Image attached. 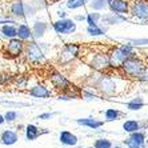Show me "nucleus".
Returning <instances> with one entry per match:
<instances>
[{"instance_id": "obj_25", "label": "nucleus", "mask_w": 148, "mask_h": 148, "mask_svg": "<svg viewBox=\"0 0 148 148\" xmlns=\"http://www.w3.org/2000/svg\"><path fill=\"white\" fill-rule=\"evenodd\" d=\"M104 116H106V120L114 121V120H117V119L121 116V112L115 110V108H108V110L104 112Z\"/></svg>"}, {"instance_id": "obj_23", "label": "nucleus", "mask_w": 148, "mask_h": 148, "mask_svg": "<svg viewBox=\"0 0 148 148\" xmlns=\"http://www.w3.org/2000/svg\"><path fill=\"white\" fill-rule=\"evenodd\" d=\"M123 130L128 134H132V132L140 131L141 130V123L138 120H125L123 124Z\"/></svg>"}, {"instance_id": "obj_39", "label": "nucleus", "mask_w": 148, "mask_h": 148, "mask_svg": "<svg viewBox=\"0 0 148 148\" xmlns=\"http://www.w3.org/2000/svg\"><path fill=\"white\" fill-rule=\"evenodd\" d=\"M4 121H5V119H4V116H3V115H0V125H1V124H3Z\"/></svg>"}, {"instance_id": "obj_1", "label": "nucleus", "mask_w": 148, "mask_h": 148, "mask_svg": "<svg viewBox=\"0 0 148 148\" xmlns=\"http://www.w3.org/2000/svg\"><path fill=\"white\" fill-rule=\"evenodd\" d=\"M121 75H111L108 72H99V75H90L87 77V84H90L92 88L99 91L104 96H114L119 93V88H127V84H121L120 83L125 82Z\"/></svg>"}, {"instance_id": "obj_12", "label": "nucleus", "mask_w": 148, "mask_h": 148, "mask_svg": "<svg viewBox=\"0 0 148 148\" xmlns=\"http://www.w3.org/2000/svg\"><path fill=\"white\" fill-rule=\"evenodd\" d=\"M124 144L128 148H145V134L141 131L132 132L124 140Z\"/></svg>"}, {"instance_id": "obj_3", "label": "nucleus", "mask_w": 148, "mask_h": 148, "mask_svg": "<svg viewBox=\"0 0 148 148\" xmlns=\"http://www.w3.org/2000/svg\"><path fill=\"white\" fill-rule=\"evenodd\" d=\"M132 55H135L134 52V44H121L119 47H114L110 49V63H111V69L117 72L120 67L123 66V63L130 59Z\"/></svg>"}, {"instance_id": "obj_5", "label": "nucleus", "mask_w": 148, "mask_h": 148, "mask_svg": "<svg viewBox=\"0 0 148 148\" xmlns=\"http://www.w3.org/2000/svg\"><path fill=\"white\" fill-rule=\"evenodd\" d=\"M82 47L79 44H75V43H68L63 47V49L59 53V63L60 64H69L72 63L75 59H77L80 56V52H82Z\"/></svg>"}, {"instance_id": "obj_14", "label": "nucleus", "mask_w": 148, "mask_h": 148, "mask_svg": "<svg viewBox=\"0 0 148 148\" xmlns=\"http://www.w3.org/2000/svg\"><path fill=\"white\" fill-rule=\"evenodd\" d=\"M51 91L44 86V84H36L29 90V95L36 99H48L51 96Z\"/></svg>"}, {"instance_id": "obj_22", "label": "nucleus", "mask_w": 148, "mask_h": 148, "mask_svg": "<svg viewBox=\"0 0 148 148\" xmlns=\"http://www.w3.org/2000/svg\"><path fill=\"white\" fill-rule=\"evenodd\" d=\"M1 35L7 39H14L17 38V27H15L14 24H4L1 25V29H0Z\"/></svg>"}, {"instance_id": "obj_11", "label": "nucleus", "mask_w": 148, "mask_h": 148, "mask_svg": "<svg viewBox=\"0 0 148 148\" xmlns=\"http://www.w3.org/2000/svg\"><path fill=\"white\" fill-rule=\"evenodd\" d=\"M25 49V44L24 40H21L19 38H14L8 40L7 44V55L11 56V58H17L20 56Z\"/></svg>"}, {"instance_id": "obj_31", "label": "nucleus", "mask_w": 148, "mask_h": 148, "mask_svg": "<svg viewBox=\"0 0 148 148\" xmlns=\"http://www.w3.org/2000/svg\"><path fill=\"white\" fill-rule=\"evenodd\" d=\"M27 82H28V79L25 76H17L16 79H15V86L17 88H25L27 87Z\"/></svg>"}, {"instance_id": "obj_7", "label": "nucleus", "mask_w": 148, "mask_h": 148, "mask_svg": "<svg viewBox=\"0 0 148 148\" xmlns=\"http://www.w3.org/2000/svg\"><path fill=\"white\" fill-rule=\"evenodd\" d=\"M24 53L29 63L38 64V63L44 62V52L41 49V45L35 43V41H29L28 44H25Z\"/></svg>"}, {"instance_id": "obj_10", "label": "nucleus", "mask_w": 148, "mask_h": 148, "mask_svg": "<svg viewBox=\"0 0 148 148\" xmlns=\"http://www.w3.org/2000/svg\"><path fill=\"white\" fill-rule=\"evenodd\" d=\"M53 29L60 35H69L76 32V23L72 19H60V20L53 23Z\"/></svg>"}, {"instance_id": "obj_36", "label": "nucleus", "mask_w": 148, "mask_h": 148, "mask_svg": "<svg viewBox=\"0 0 148 148\" xmlns=\"http://www.w3.org/2000/svg\"><path fill=\"white\" fill-rule=\"evenodd\" d=\"M53 116L52 114H49V112H45V114H40L38 116L39 120H48V119H51V117Z\"/></svg>"}, {"instance_id": "obj_4", "label": "nucleus", "mask_w": 148, "mask_h": 148, "mask_svg": "<svg viewBox=\"0 0 148 148\" xmlns=\"http://www.w3.org/2000/svg\"><path fill=\"white\" fill-rule=\"evenodd\" d=\"M147 67V63L138 55H132L130 59H127L123 63V66L120 67L119 72L121 76H124L125 79H134L136 80L140 72Z\"/></svg>"}, {"instance_id": "obj_21", "label": "nucleus", "mask_w": 148, "mask_h": 148, "mask_svg": "<svg viewBox=\"0 0 148 148\" xmlns=\"http://www.w3.org/2000/svg\"><path fill=\"white\" fill-rule=\"evenodd\" d=\"M17 38L21 40H31L32 36V28H29L27 24H20L17 27Z\"/></svg>"}, {"instance_id": "obj_15", "label": "nucleus", "mask_w": 148, "mask_h": 148, "mask_svg": "<svg viewBox=\"0 0 148 148\" xmlns=\"http://www.w3.org/2000/svg\"><path fill=\"white\" fill-rule=\"evenodd\" d=\"M59 140H60V143H62L63 145H67V147H75V145L77 144L79 139H77V136H76L75 134H72V132L62 131L60 135H59Z\"/></svg>"}, {"instance_id": "obj_2", "label": "nucleus", "mask_w": 148, "mask_h": 148, "mask_svg": "<svg viewBox=\"0 0 148 148\" xmlns=\"http://www.w3.org/2000/svg\"><path fill=\"white\" fill-rule=\"evenodd\" d=\"M83 62L96 72H112L110 63V51H104L103 48L93 49L92 52L86 53Z\"/></svg>"}, {"instance_id": "obj_44", "label": "nucleus", "mask_w": 148, "mask_h": 148, "mask_svg": "<svg viewBox=\"0 0 148 148\" xmlns=\"http://www.w3.org/2000/svg\"><path fill=\"white\" fill-rule=\"evenodd\" d=\"M0 15H1V10H0Z\"/></svg>"}, {"instance_id": "obj_30", "label": "nucleus", "mask_w": 148, "mask_h": 148, "mask_svg": "<svg viewBox=\"0 0 148 148\" xmlns=\"http://www.w3.org/2000/svg\"><path fill=\"white\" fill-rule=\"evenodd\" d=\"M111 140L108 139H97L95 143H93V148H111Z\"/></svg>"}, {"instance_id": "obj_9", "label": "nucleus", "mask_w": 148, "mask_h": 148, "mask_svg": "<svg viewBox=\"0 0 148 148\" xmlns=\"http://www.w3.org/2000/svg\"><path fill=\"white\" fill-rule=\"evenodd\" d=\"M130 14L141 21H148V0H134V1H131Z\"/></svg>"}, {"instance_id": "obj_35", "label": "nucleus", "mask_w": 148, "mask_h": 148, "mask_svg": "<svg viewBox=\"0 0 148 148\" xmlns=\"http://www.w3.org/2000/svg\"><path fill=\"white\" fill-rule=\"evenodd\" d=\"M82 96L84 97V99H95V97H97L95 93L90 92V91H83V92H82Z\"/></svg>"}, {"instance_id": "obj_6", "label": "nucleus", "mask_w": 148, "mask_h": 148, "mask_svg": "<svg viewBox=\"0 0 148 148\" xmlns=\"http://www.w3.org/2000/svg\"><path fill=\"white\" fill-rule=\"evenodd\" d=\"M48 79H49V82H51L52 87H53L55 90L60 91V92H67L68 90H71V88L75 87L62 72H59L56 69H52L51 72H49Z\"/></svg>"}, {"instance_id": "obj_20", "label": "nucleus", "mask_w": 148, "mask_h": 148, "mask_svg": "<svg viewBox=\"0 0 148 148\" xmlns=\"http://www.w3.org/2000/svg\"><path fill=\"white\" fill-rule=\"evenodd\" d=\"M40 135H41L40 128H38L35 124H28L27 127H25V138H27V140L34 141V140H36Z\"/></svg>"}, {"instance_id": "obj_32", "label": "nucleus", "mask_w": 148, "mask_h": 148, "mask_svg": "<svg viewBox=\"0 0 148 148\" xmlns=\"http://www.w3.org/2000/svg\"><path fill=\"white\" fill-rule=\"evenodd\" d=\"M4 119L8 123H12V121H15L17 119V112L16 111H7L5 115H4Z\"/></svg>"}, {"instance_id": "obj_27", "label": "nucleus", "mask_w": 148, "mask_h": 148, "mask_svg": "<svg viewBox=\"0 0 148 148\" xmlns=\"http://www.w3.org/2000/svg\"><path fill=\"white\" fill-rule=\"evenodd\" d=\"M101 20V15L99 12H91L87 15V23L88 25H99V21Z\"/></svg>"}, {"instance_id": "obj_16", "label": "nucleus", "mask_w": 148, "mask_h": 148, "mask_svg": "<svg viewBox=\"0 0 148 148\" xmlns=\"http://www.w3.org/2000/svg\"><path fill=\"white\" fill-rule=\"evenodd\" d=\"M17 140H19V136L12 130H5V131H3L1 135H0V141L4 145H14Z\"/></svg>"}, {"instance_id": "obj_43", "label": "nucleus", "mask_w": 148, "mask_h": 148, "mask_svg": "<svg viewBox=\"0 0 148 148\" xmlns=\"http://www.w3.org/2000/svg\"><path fill=\"white\" fill-rule=\"evenodd\" d=\"M52 1H58V0H52Z\"/></svg>"}, {"instance_id": "obj_40", "label": "nucleus", "mask_w": 148, "mask_h": 148, "mask_svg": "<svg viewBox=\"0 0 148 148\" xmlns=\"http://www.w3.org/2000/svg\"><path fill=\"white\" fill-rule=\"evenodd\" d=\"M111 148H121V147H120V145H112Z\"/></svg>"}, {"instance_id": "obj_38", "label": "nucleus", "mask_w": 148, "mask_h": 148, "mask_svg": "<svg viewBox=\"0 0 148 148\" xmlns=\"http://www.w3.org/2000/svg\"><path fill=\"white\" fill-rule=\"evenodd\" d=\"M75 20H77V21H84V20H87V16H84V15H77V16L75 17Z\"/></svg>"}, {"instance_id": "obj_18", "label": "nucleus", "mask_w": 148, "mask_h": 148, "mask_svg": "<svg viewBox=\"0 0 148 148\" xmlns=\"http://www.w3.org/2000/svg\"><path fill=\"white\" fill-rule=\"evenodd\" d=\"M76 123L79 124V125H83V127H87V128H91V130H97L103 125V121L100 120H96V119H93V117H84V119H77Z\"/></svg>"}, {"instance_id": "obj_29", "label": "nucleus", "mask_w": 148, "mask_h": 148, "mask_svg": "<svg viewBox=\"0 0 148 148\" xmlns=\"http://www.w3.org/2000/svg\"><path fill=\"white\" fill-rule=\"evenodd\" d=\"M87 3V0H68L66 3L68 10H77V8L83 7Z\"/></svg>"}, {"instance_id": "obj_34", "label": "nucleus", "mask_w": 148, "mask_h": 148, "mask_svg": "<svg viewBox=\"0 0 148 148\" xmlns=\"http://www.w3.org/2000/svg\"><path fill=\"white\" fill-rule=\"evenodd\" d=\"M130 43L134 44V47H141V45H148V39H132Z\"/></svg>"}, {"instance_id": "obj_41", "label": "nucleus", "mask_w": 148, "mask_h": 148, "mask_svg": "<svg viewBox=\"0 0 148 148\" xmlns=\"http://www.w3.org/2000/svg\"><path fill=\"white\" fill-rule=\"evenodd\" d=\"M145 63H147V64H148V58H147V60H145Z\"/></svg>"}, {"instance_id": "obj_42", "label": "nucleus", "mask_w": 148, "mask_h": 148, "mask_svg": "<svg viewBox=\"0 0 148 148\" xmlns=\"http://www.w3.org/2000/svg\"><path fill=\"white\" fill-rule=\"evenodd\" d=\"M127 1H134V0H127Z\"/></svg>"}, {"instance_id": "obj_17", "label": "nucleus", "mask_w": 148, "mask_h": 148, "mask_svg": "<svg viewBox=\"0 0 148 148\" xmlns=\"http://www.w3.org/2000/svg\"><path fill=\"white\" fill-rule=\"evenodd\" d=\"M101 21L103 24L106 25H112V24H120V23H124L127 21V17L123 16V15H119V14H108V15H104L101 16Z\"/></svg>"}, {"instance_id": "obj_24", "label": "nucleus", "mask_w": 148, "mask_h": 148, "mask_svg": "<svg viewBox=\"0 0 148 148\" xmlns=\"http://www.w3.org/2000/svg\"><path fill=\"white\" fill-rule=\"evenodd\" d=\"M143 107H144V101H143L141 97H135V99H132L131 101L127 104V108L131 111H139Z\"/></svg>"}, {"instance_id": "obj_8", "label": "nucleus", "mask_w": 148, "mask_h": 148, "mask_svg": "<svg viewBox=\"0 0 148 148\" xmlns=\"http://www.w3.org/2000/svg\"><path fill=\"white\" fill-rule=\"evenodd\" d=\"M11 14L15 17H28L35 15V7L32 4H25L21 0H15L14 3L11 4Z\"/></svg>"}, {"instance_id": "obj_33", "label": "nucleus", "mask_w": 148, "mask_h": 148, "mask_svg": "<svg viewBox=\"0 0 148 148\" xmlns=\"http://www.w3.org/2000/svg\"><path fill=\"white\" fill-rule=\"evenodd\" d=\"M136 80H138V82H143V83H148V67H145V68L141 71Z\"/></svg>"}, {"instance_id": "obj_28", "label": "nucleus", "mask_w": 148, "mask_h": 148, "mask_svg": "<svg viewBox=\"0 0 148 148\" xmlns=\"http://www.w3.org/2000/svg\"><path fill=\"white\" fill-rule=\"evenodd\" d=\"M90 7L93 11H103L104 8L108 7V1L107 0H92L90 3Z\"/></svg>"}, {"instance_id": "obj_13", "label": "nucleus", "mask_w": 148, "mask_h": 148, "mask_svg": "<svg viewBox=\"0 0 148 148\" xmlns=\"http://www.w3.org/2000/svg\"><path fill=\"white\" fill-rule=\"evenodd\" d=\"M108 1V8L111 12L119 15H125L130 14V8H131V1L127 0H107Z\"/></svg>"}, {"instance_id": "obj_19", "label": "nucleus", "mask_w": 148, "mask_h": 148, "mask_svg": "<svg viewBox=\"0 0 148 148\" xmlns=\"http://www.w3.org/2000/svg\"><path fill=\"white\" fill-rule=\"evenodd\" d=\"M47 29H48V24L45 21H36L34 24V27H32V36L35 39L43 38L45 35V32H47Z\"/></svg>"}, {"instance_id": "obj_26", "label": "nucleus", "mask_w": 148, "mask_h": 148, "mask_svg": "<svg viewBox=\"0 0 148 148\" xmlns=\"http://www.w3.org/2000/svg\"><path fill=\"white\" fill-rule=\"evenodd\" d=\"M106 31L107 28H101L99 25H88L87 28V32L91 36H101V35H106Z\"/></svg>"}, {"instance_id": "obj_37", "label": "nucleus", "mask_w": 148, "mask_h": 148, "mask_svg": "<svg viewBox=\"0 0 148 148\" xmlns=\"http://www.w3.org/2000/svg\"><path fill=\"white\" fill-rule=\"evenodd\" d=\"M58 16L60 17V19H66V17H67V12H66V11H63V10H60V11H58Z\"/></svg>"}]
</instances>
